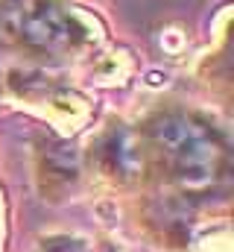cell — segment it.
<instances>
[{
	"mask_svg": "<svg viewBox=\"0 0 234 252\" xmlns=\"http://www.w3.org/2000/svg\"><path fill=\"white\" fill-rule=\"evenodd\" d=\"M152 135L158 147L176 161L178 179L184 185H208L214 179L220 147L205 126H199L190 118L167 115L152 124Z\"/></svg>",
	"mask_w": 234,
	"mask_h": 252,
	"instance_id": "cell-1",
	"label": "cell"
},
{
	"mask_svg": "<svg viewBox=\"0 0 234 252\" xmlns=\"http://www.w3.org/2000/svg\"><path fill=\"white\" fill-rule=\"evenodd\" d=\"M21 35L35 44V47H47V50H56L64 44H73L82 30L76 27L73 15H67L64 9H58L56 3H35L24 18H21Z\"/></svg>",
	"mask_w": 234,
	"mask_h": 252,
	"instance_id": "cell-2",
	"label": "cell"
}]
</instances>
